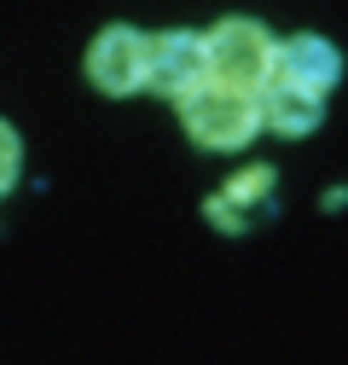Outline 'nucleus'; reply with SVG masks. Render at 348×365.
Instances as JSON below:
<instances>
[{
  "mask_svg": "<svg viewBox=\"0 0 348 365\" xmlns=\"http://www.w3.org/2000/svg\"><path fill=\"white\" fill-rule=\"evenodd\" d=\"M255 110H261V128L285 133V140H302V133L319 128L325 93H308V87H290V81H267V87H255Z\"/></svg>",
  "mask_w": 348,
  "mask_h": 365,
  "instance_id": "423d86ee",
  "label": "nucleus"
},
{
  "mask_svg": "<svg viewBox=\"0 0 348 365\" xmlns=\"http://www.w3.org/2000/svg\"><path fill=\"white\" fill-rule=\"evenodd\" d=\"M18 174H24V140H18V128L0 116V197L18 186Z\"/></svg>",
  "mask_w": 348,
  "mask_h": 365,
  "instance_id": "0eeeda50",
  "label": "nucleus"
},
{
  "mask_svg": "<svg viewBox=\"0 0 348 365\" xmlns=\"http://www.w3.org/2000/svg\"><path fill=\"white\" fill-rule=\"evenodd\" d=\"M273 47L279 41L261 29L255 18H227L203 35V53H209V81H227V87H255L273 81Z\"/></svg>",
  "mask_w": 348,
  "mask_h": 365,
  "instance_id": "f03ea898",
  "label": "nucleus"
},
{
  "mask_svg": "<svg viewBox=\"0 0 348 365\" xmlns=\"http://www.w3.org/2000/svg\"><path fill=\"white\" fill-rule=\"evenodd\" d=\"M209 81V53H203V35L192 29H168V35H151V70H145V87L168 99H186L192 87Z\"/></svg>",
  "mask_w": 348,
  "mask_h": 365,
  "instance_id": "20e7f679",
  "label": "nucleus"
},
{
  "mask_svg": "<svg viewBox=\"0 0 348 365\" xmlns=\"http://www.w3.org/2000/svg\"><path fill=\"white\" fill-rule=\"evenodd\" d=\"M145 70H151V35H140L134 24H111L93 35L87 47V81L111 99H128L145 87Z\"/></svg>",
  "mask_w": 348,
  "mask_h": 365,
  "instance_id": "7ed1b4c3",
  "label": "nucleus"
},
{
  "mask_svg": "<svg viewBox=\"0 0 348 365\" xmlns=\"http://www.w3.org/2000/svg\"><path fill=\"white\" fill-rule=\"evenodd\" d=\"M342 76V58L325 35H290L273 47V81H290V87H308V93H331Z\"/></svg>",
  "mask_w": 348,
  "mask_h": 365,
  "instance_id": "39448f33",
  "label": "nucleus"
},
{
  "mask_svg": "<svg viewBox=\"0 0 348 365\" xmlns=\"http://www.w3.org/2000/svg\"><path fill=\"white\" fill-rule=\"evenodd\" d=\"M180 122L192 133V145L203 151H238L255 140L261 128V110H255V93L244 87H227V81H203L180 99Z\"/></svg>",
  "mask_w": 348,
  "mask_h": 365,
  "instance_id": "f257e3e1",
  "label": "nucleus"
}]
</instances>
